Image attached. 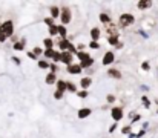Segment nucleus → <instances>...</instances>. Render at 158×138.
<instances>
[{"label":"nucleus","instance_id":"1","mask_svg":"<svg viewBox=\"0 0 158 138\" xmlns=\"http://www.w3.org/2000/svg\"><path fill=\"white\" fill-rule=\"evenodd\" d=\"M77 55H78V58H80V63H78V65L81 66V69H88V68H91V66L94 65V58H92L89 54H86V52H83V51H81V52L78 51Z\"/></svg>","mask_w":158,"mask_h":138},{"label":"nucleus","instance_id":"2","mask_svg":"<svg viewBox=\"0 0 158 138\" xmlns=\"http://www.w3.org/2000/svg\"><path fill=\"white\" fill-rule=\"evenodd\" d=\"M0 34L5 36L6 39L12 37V34H14V23H12V20H6V22H3L0 25Z\"/></svg>","mask_w":158,"mask_h":138},{"label":"nucleus","instance_id":"3","mask_svg":"<svg viewBox=\"0 0 158 138\" xmlns=\"http://www.w3.org/2000/svg\"><path fill=\"white\" fill-rule=\"evenodd\" d=\"M134 22H135V17L132 14H129V12H124V14H121L118 17V25L121 28H127V26L134 25Z\"/></svg>","mask_w":158,"mask_h":138},{"label":"nucleus","instance_id":"4","mask_svg":"<svg viewBox=\"0 0 158 138\" xmlns=\"http://www.w3.org/2000/svg\"><path fill=\"white\" fill-rule=\"evenodd\" d=\"M71 19H72V12H71L69 8H63V9H60V22H61L63 26L69 25V23H71Z\"/></svg>","mask_w":158,"mask_h":138},{"label":"nucleus","instance_id":"5","mask_svg":"<svg viewBox=\"0 0 158 138\" xmlns=\"http://www.w3.org/2000/svg\"><path fill=\"white\" fill-rule=\"evenodd\" d=\"M123 109L121 107H118V106H115V107H112L110 109V117L115 120V121H120L121 118H123Z\"/></svg>","mask_w":158,"mask_h":138},{"label":"nucleus","instance_id":"6","mask_svg":"<svg viewBox=\"0 0 158 138\" xmlns=\"http://www.w3.org/2000/svg\"><path fill=\"white\" fill-rule=\"evenodd\" d=\"M114 60H115V55H114V52H112V51L105 52V55H103V65H105V66L110 65V63H114Z\"/></svg>","mask_w":158,"mask_h":138},{"label":"nucleus","instance_id":"7","mask_svg":"<svg viewBox=\"0 0 158 138\" xmlns=\"http://www.w3.org/2000/svg\"><path fill=\"white\" fill-rule=\"evenodd\" d=\"M60 61L61 63H64V65H72V54L71 52H61V58H60Z\"/></svg>","mask_w":158,"mask_h":138},{"label":"nucleus","instance_id":"8","mask_svg":"<svg viewBox=\"0 0 158 138\" xmlns=\"http://www.w3.org/2000/svg\"><path fill=\"white\" fill-rule=\"evenodd\" d=\"M68 72H69V74H72V75H78V74L81 72V66H80V65L72 63V65H69V66H68Z\"/></svg>","mask_w":158,"mask_h":138},{"label":"nucleus","instance_id":"9","mask_svg":"<svg viewBox=\"0 0 158 138\" xmlns=\"http://www.w3.org/2000/svg\"><path fill=\"white\" fill-rule=\"evenodd\" d=\"M92 85V78L91 77H81V80H80V86H81V89L83 91H88V88Z\"/></svg>","mask_w":158,"mask_h":138},{"label":"nucleus","instance_id":"10","mask_svg":"<svg viewBox=\"0 0 158 138\" xmlns=\"http://www.w3.org/2000/svg\"><path fill=\"white\" fill-rule=\"evenodd\" d=\"M92 114V111L89 109V107H83V109H80L78 111V114H77V117L80 118V120H83V118H86V117H89Z\"/></svg>","mask_w":158,"mask_h":138},{"label":"nucleus","instance_id":"11","mask_svg":"<svg viewBox=\"0 0 158 138\" xmlns=\"http://www.w3.org/2000/svg\"><path fill=\"white\" fill-rule=\"evenodd\" d=\"M100 34H102V32H100V28H92V29H91V37H92V42H98V39L102 37Z\"/></svg>","mask_w":158,"mask_h":138},{"label":"nucleus","instance_id":"12","mask_svg":"<svg viewBox=\"0 0 158 138\" xmlns=\"http://www.w3.org/2000/svg\"><path fill=\"white\" fill-rule=\"evenodd\" d=\"M107 75L112 77V78H117V80L121 78V72L118 69H107Z\"/></svg>","mask_w":158,"mask_h":138},{"label":"nucleus","instance_id":"13","mask_svg":"<svg viewBox=\"0 0 158 138\" xmlns=\"http://www.w3.org/2000/svg\"><path fill=\"white\" fill-rule=\"evenodd\" d=\"M66 83H68V82H64V80H58V82L55 83V85H57V91L63 94V92L66 91Z\"/></svg>","mask_w":158,"mask_h":138},{"label":"nucleus","instance_id":"14","mask_svg":"<svg viewBox=\"0 0 158 138\" xmlns=\"http://www.w3.org/2000/svg\"><path fill=\"white\" fill-rule=\"evenodd\" d=\"M137 6H138L140 9H146V8L152 6V2H149V0H141V2L137 3Z\"/></svg>","mask_w":158,"mask_h":138},{"label":"nucleus","instance_id":"15","mask_svg":"<svg viewBox=\"0 0 158 138\" xmlns=\"http://www.w3.org/2000/svg\"><path fill=\"white\" fill-rule=\"evenodd\" d=\"M54 83H57V77H55V74H48L46 75V85H54Z\"/></svg>","mask_w":158,"mask_h":138},{"label":"nucleus","instance_id":"16","mask_svg":"<svg viewBox=\"0 0 158 138\" xmlns=\"http://www.w3.org/2000/svg\"><path fill=\"white\" fill-rule=\"evenodd\" d=\"M51 19H57L60 15V8L58 6H51Z\"/></svg>","mask_w":158,"mask_h":138},{"label":"nucleus","instance_id":"17","mask_svg":"<svg viewBox=\"0 0 158 138\" xmlns=\"http://www.w3.org/2000/svg\"><path fill=\"white\" fill-rule=\"evenodd\" d=\"M100 22H102V23H105V25L112 23V22H110V17H109L106 12H102V14H100Z\"/></svg>","mask_w":158,"mask_h":138},{"label":"nucleus","instance_id":"18","mask_svg":"<svg viewBox=\"0 0 158 138\" xmlns=\"http://www.w3.org/2000/svg\"><path fill=\"white\" fill-rule=\"evenodd\" d=\"M14 49H15V51H23V49H25V40L14 43Z\"/></svg>","mask_w":158,"mask_h":138},{"label":"nucleus","instance_id":"19","mask_svg":"<svg viewBox=\"0 0 158 138\" xmlns=\"http://www.w3.org/2000/svg\"><path fill=\"white\" fill-rule=\"evenodd\" d=\"M58 34L61 39H66V28L63 25H58Z\"/></svg>","mask_w":158,"mask_h":138},{"label":"nucleus","instance_id":"20","mask_svg":"<svg viewBox=\"0 0 158 138\" xmlns=\"http://www.w3.org/2000/svg\"><path fill=\"white\" fill-rule=\"evenodd\" d=\"M39 68H40V69H48V68H49V61H46V60H39Z\"/></svg>","mask_w":158,"mask_h":138},{"label":"nucleus","instance_id":"21","mask_svg":"<svg viewBox=\"0 0 158 138\" xmlns=\"http://www.w3.org/2000/svg\"><path fill=\"white\" fill-rule=\"evenodd\" d=\"M43 45H45V48H46V49H52L54 42L51 40V39H45V40H43Z\"/></svg>","mask_w":158,"mask_h":138},{"label":"nucleus","instance_id":"22","mask_svg":"<svg viewBox=\"0 0 158 138\" xmlns=\"http://www.w3.org/2000/svg\"><path fill=\"white\" fill-rule=\"evenodd\" d=\"M43 54H45V57H49V58H52L54 54H55V51H54V49H45V51H43Z\"/></svg>","mask_w":158,"mask_h":138},{"label":"nucleus","instance_id":"23","mask_svg":"<svg viewBox=\"0 0 158 138\" xmlns=\"http://www.w3.org/2000/svg\"><path fill=\"white\" fill-rule=\"evenodd\" d=\"M66 91L77 92V88H75V85H74V83H66Z\"/></svg>","mask_w":158,"mask_h":138},{"label":"nucleus","instance_id":"24","mask_svg":"<svg viewBox=\"0 0 158 138\" xmlns=\"http://www.w3.org/2000/svg\"><path fill=\"white\" fill-rule=\"evenodd\" d=\"M107 43H109V45H118V37H109V39H107Z\"/></svg>","mask_w":158,"mask_h":138},{"label":"nucleus","instance_id":"25","mask_svg":"<svg viewBox=\"0 0 158 138\" xmlns=\"http://www.w3.org/2000/svg\"><path fill=\"white\" fill-rule=\"evenodd\" d=\"M49 34L51 36H55V34H58V25H54L49 28Z\"/></svg>","mask_w":158,"mask_h":138},{"label":"nucleus","instance_id":"26","mask_svg":"<svg viewBox=\"0 0 158 138\" xmlns=\"http://www.w3.org/2000/svg\"><path fill=\"white\" fill-rule=\"evenodd\" d=\"M45 23H46V25H48L49 28L55 25V23H54V19H51V17H46V19H45Z\"/></svg>","mask_w":158,"mask_h":138},{"label":"nucleus","instance_id":"27","mask_svg":"<svg viewBox=\"0 0 158 138\" xmlns=\"http://www.w3.org/2000/svg\"><path fill=\"white\" fill-rule=\"evenodd\" d=\"M54 98H55V100H61V98H63V94L58 92V91H55L54 92Z\"/></svg>","mask_w":158,"mask_h":138},{"label":"nucleus","instance_id":"28","mask_svg":"<svg viewBox=\"0 0 158 138\" xmlns=\"http://www.w3.org/2000/svg\"><path fill=\"white\" fill-rule=\"evenodd\" d=\"M89 48H91V49H98L100 45H98V42H91V43H89Z\"/></svg>","mask_w":158,"mask_h":138},{"label":"nucleus","instance_id":"29","mask_svg":"<svg viewBox=\"0 0 158 138\" xmlns=\"http://www.w3.org/2000/svg\"><path fill=\"white\" fill-rule=\"evenodd\" d=\"M106 100H107V103H114V101H115V95H112V94H109V95L106 97Z\"/></svg>","mask_w":158,"mask_h":138},{"label":"nucleus","instance_id":"30","mask_svg":"<svg viewBox=\"0 0 158 138\" xmlns=\"http://www.w3.org/2000/svg\"><path fill=\"white\" fill-rule=\"evenodd\" d=\"M77 95H78L80 98H86V97H88V91H80V92H77Z\"/></svg>","mask_w":158,"mask_h":138},{"label":"nucleus","instance_id":"31","mask_svg":"<svg viewBox=\"0 0 158 138\" xmlns=\"http://www.w3.org/2000/svg\"><path fill=\"white\" fill-rule=\"evenodd\" d=\"M32 54H34V55H35V57H37V55H40V54H42V49H40V48H35V49H34V52H32Z\"/></svg>","mask_w":158,"mask_h":138},{"label":"nucleus","instance_id":"32","mask_svg":"<svg viewBox=\"0 0 158 138\" xmlns=\"http://www.w3.org/2000/svg\"><path fill=\"white\" fill-rule=\"evenodd\" d=\"M12 60H14V63H15V65H20V58H17V57H12Z\"/></svg>","mask_w":158,"mask_h":138},{"label":"nucleus","instance_id":"33","mask_svg":"<svg viewBox=\"0 0 158 138\" xmlns=\"http://www.w3.org/2000/svg\"><path fill=\"white\" fill-rule=\"evenodd\" d=\"M143 103L146 104V107H149V101H148V98H146V97H143Z\"/></svg>","mask_w":158,"mask_h":138},{"label":"nucleus","instance_id":"34","mask_svg":"<svg viewBox=\"0 0 158 138\" xmlns=\"http://www.w3.org/2000/svg\"><path fill=\"white\" fill-rule=\"evenodd\" d=\"M141 68H143V69H149V65H148V63H143Z\"/></svg>","mask_w":158,"mask_h":138},{"label":"nucleus","instance_id":"35","mask_svg":"<svg viewBox=\"0 0 158 138\" xmlns=\"http://www.w3.org/2000/svg\"><path fill=\"white\" fill-rule=\"evenodd\" d=\"M77 48H78V49H80V52H81V51H83V48H85V45H83V43H80Z\"/></svg>","mask_w":158,"mask_h":138},{"label":"nucleus","instance_id":"36","mask_svg":"<svg viewBox=\"0 0 158 138\" xmlns=\"http://www.w3.org/2000/svg\"><path fill=\"white\" fill-rule=\"evenodd\" d=\"M28 55H29V57H31V58H34V60H35V58H37V57H35V55H34V54H32V52H28Z\"/></svg>","mask_w":158,"mask_h":138}]
</instances>
